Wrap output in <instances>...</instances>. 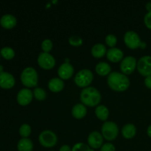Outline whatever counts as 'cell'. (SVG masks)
<instances>
[{
  "label": "cell",
  "instance_id": "29",
  "mask_svg": "<svg viewBox=\"0 0 151 151\" xmlns=\"http://www.w3.org/2000/svg\"><path fill=\"white\" fill-rule=\"evenodd\" d=\"M52 41L50 39H48V38L44 39V41H42V43H41V48H42L43 51H44V52H50L52 50Z\"/></svg>",
  "mask_w": 151,
  "mask_h": 151
},
{
  "label": "cell",
  "instance_id": "31",
  "mask_svg": "<svg viewBox=\"0 0 151 151\" xmlns=\"http://www.w3.org/2000/svg\"><path fill=\"white\" fill-rule=\"evenodd\" d=\"M100 151H116L115 146L111 143H106L100 147Z\"/></svg>",
  "mask_w": 151,
  "mask_h": 151
},
{
  "label": "cell",
  "instance_id": "10",
  "mask_svg": "<svg viewBox=\"0 0 151 151\" xmlns=\"http://www.w3.org/2000/svg\"><path fill=\"white\" fill-rule=\"evenodd\" d=\"M137 66V59L133 56H127L121 60L120 69L124 75H130Z\"/></svg>",
  "mask_w": 151,
  "mask_h": 151
},
{
  "label": "cell",
  "instance_id": "12",
  "mask_svg": "<svg viewBox=\"0 0 151 151\" xmlns=\"http://www.w3.org/2000/svg\"><path fill=\"white\" fill-rule=\"evenodd\" d=\"M103 142V137L98 131H93L88 137V146L91 149H98L102 147Z\"/></svg>",
  "mask_w": 151,
  "mask_h": 151
},
{
  "label": "cell",
  "instance_id": "6",
  "mask_svg": "<svg viewBox=\"0 0 151 151\" xmlns=\"http://www.w3.org/2000/svg\"><path fill=\"white\" fill-rule=\"evenodd\" d=\"M38 141L43 147H52L57 144L58 137L56 134L50 130H45L39 134Z\"/></svg>",
  "mask_w": 151,
  "mask_h": 151
},
{
  "label": "cell",
  "instance_id": "19",
  "mask_svg": "<svg viewBox=\"0 0 151 151\" xmlns=\"http://www.w3.org/2000/svg\"><path fill=\"white\" fill-rule=\"evenodd\" d=\"M17 149L19 151H32L33 143L29 139L22 138L18 142Z\"/></svg>",
  "mask_w": 151,
  "mask_h": 151
},
{
  "label": "cell",
  "instance_id": "28",
  "mask_svg": "<svg viewBox=\"0 0 151 151\" xmlns=\"http://www.w3.org/2000/svg\"><path fill=\"white\" fill-rule=\"evenodd\" d=\"M105 41H106V44L109 47L113 48L116 45V43H117V38L114 34H109V35H106V38H105Z\"/></svg>",
  "mask_w": 151,
  "mask_h": 151
},
{
  "label": "cell",
  "instance_id": "2",
  "mask_svg": "<svg viewBox=\"0 0 151 151\" xmlns=\"http://www.w3.org/2000/svg\"><path fill=\"white\" fill-rule=\"evenodd\" d=\"M80 97L83 104L89 107L97 106L101 101L100 92L97 88L91 86L83 88Z\"/></svg>",
  "mask_w": 151,
  "mask_h": 151
},
{
  "label": "cell",
  "instance_id": "23",
  "mask_svg": "<svg viewBox=\"0 0 151 151\" xmlns=\"http://www.w3.org/2000/svg\"><path fill=\"white\" fill-rule=\"evenodd\" d=\"M95 114L97 117L100 120L106 121L109 116V111L106 106L100 105L96 107Z\"/></svg>",
  "mask_w": 151,
  "mask_h": 151
},
{
  "label": "cell",
  "instance_id": "38",
  "mask_svg": "<svg viewBox=\"0 0 151 151\" xmlns=\"http://www.w3.org/2000/svg\"><path fill=\"white\" fill-rule=\"evenodd\" d=\"M0 55H1V54H0Z\"/></svg>",
  "mask_w": 151,
  "mask_h": 151
},
{
  "label": "cell",
  "instance_id": "5",
  "mask_svg": "<svg viewBox=\"0 0 151 151\" xmlns=\"http://www.w3.org/2000/svg\"><path fill=\"white\" fill-rule=\"evenodd\" d=\"M102 135L109 141L115 139L118 136L119 128L114 122L106 121L102 125Z\"/></svg>",
  "mask_w": 151,
  "mask_h": 151
},
{
  "label": "cell",
  "instance_id": "9",
  "mask_svg": "<svg viewBox=\"0 0 151 151\" xmlns=\"http://www.w3.org/2000/svg\"><path fill=\"white\" fill-rule=\"evenodd\" d=\"M38 63L44 69H51L55 65V59L49 52H41L38 55Z\"/></svg>",
  "mask_w": 151,
  "mask_h": 151
},
{
  "label": "cell",
  "instance_id": "17",
  "mask_svg": "<svg viewBox=\"0 0 151 151\" xmlns=\"http://www.w3.org/2000/svg\"><path fill=\"white\" fill-rule=\"evenodd\" d=\"M86 107L83 103H78V104L75 105L72 109V116L78 119H83L86 115Z\"/></svg>",
  "mask_w": 151,
  "mask_h": 151
},
{
  "label": "cell",
  "instance_id": "8",
  "mask_svg": "<svg viewBox=\"0 0 151 151\" xmlns=\"http://www.w3.org/2000/svg\"><path fill=\"white\" fill-rule=\"evenodd\" d=\"M137 69L139 74L145 77L151 75V56L145 55L137 62Z\"/></svg>",
  "mask_w": 151,
  "mask_h": 151
},
{
  "label": "cell",
  "instance_id": "35",
  "mask_svg": "<svg viewBox=\"0 0 151 151\" xmlns=\"http://www.w3.org/2000/svg\"><path fill=\"white\" fill-rule=\"evenodd\" d=\"M146 9H147L148 12H151V1H148L146 4Z\"/></svg>",
  "mask_w": 151,
  "mask_h": 151
},
{
  "label": "cell",
  "instance_id": "25",
  "mask_svg": "<svg viewBox=\"0 0 151 151\" xmlns=\"http://www.w3.org/2000/svg\"><path fill=\"white\" fill-rule=\"evenodd\" d=\"M33 96L39 101H43L47 97V92L43 88L36 87L35 88H34Z\"/></svg>",
  "mask_w": 151,
  "mask_h": 151
},
{
  "label": "cell",
  "instance_id": "30",
  "mask_svg": "<svg viewBox=\"0 0 151 151\" xmlns=\"http://www.w3.org/2000/svg\"><path fill=\"white\" fill-rule=\"evenodd\" d=\"M69 43L75 47H79L83 44V39L78 35H72L69 37Z\"/></svg>",
  "mask_w": 151,
  "mask_h": 151
},
{
  "label": "cell",
  "instance_id": "21",
  "mask_svg": "<svg viewBox=\"0 0 151 151\" xmlns=\"http://www.w3.org/2000/svg\"><path fill=\"white\" fill-rule=\"evenodd\" d=\"M91 55L94 58H100L103 57L107 52L106 47L104 44H96L91 48Z\"/></svg>",
  "mask_w": 151,
  "mask_h": 151
},
{
  "label": "cell",
  "instance_id": "36",
  "mask_svg": "<svg viewBox=\"0 0 151 151\" xmlns=\"http://www.w3.org/2000/svg\"><path fill=\"white\" fill-rule=\"evenodd\" d=\"M147 135H148V137H150V138H151V125H149L148 128H147Z\"/></svg>",
  "mask_w": 151,
  "mask_h": 151
},
{
  "label": "cell",
  "instance_id": "37",
  "mask_svg": "<svg viewBox=\"0 0 151 151\" xmlns=\"http://www.w3.org/2000/svg\"><path fill=\"white\" fill-rule=\"evenodd\" d=\"M3 72V66H0V72Z\"/></svg>",
  "mask_w": 151,
  "mask_h": 151
},
{
  "label": "cell",
  "instance_id": "33",
  "mask_svg": "<svg viewBox=\"0 0 151 151\" xmlns=\"http://www.w3.org/2000/svg\"><path fill=\"white\" fill-rule=\"evenodd\" d=\"M145 85L147 88L151 89V75L146 77L145 79Z\"/></svg>",
  "mask_w": 151,
  "mask_h": 151
},
{
  "label": "cell",
  "instance_id": "18",
  "mask_svg": "<svg viewBox=\"0 0 151 151\" xmlns=\"http://www.w3.org/2000/svg\"><path fill=\"white\" fill-rule=\"evenodd\" d=\"M48 87L50 91L53 92H58L63 90L64 87V83L63 80L59 78H54L50 80L48 83Z\"/></svg>",
  "mask_w": 151,
  "mask_h": 151
},
{
  "label": "cell",
  "instance_id": "27",
  "mask_svg": "<svg viewBox=\"0 0 151 151\" xmlns=\"http://www.w3.org/2000/svg\"><path fill=\"white\" fill-rule=\"evenodd\" d=\"M72 151H94V149H91L85 143L78 142L72 147Z\"/></svg>",
  "mask_w": 151,
  "mask_h": 151
},
{
  "label": "cell",
  "instance_id": "3",
  "mask_svg": "<svg viewBox=\"0 0 151 151\" xmlns=\"http://www.w3.org/2000/svg\"><path fill=\"white\" fill-rule=\"evenodd\" d=\"M38 73L33 67H27L21 74V81L23 85L28 88L36 86L38 84Z\"/></svg>",
  "mask_w": 151,
  "mask_h": 151
},
{
  "label": "cell",
  "instance_id": "11",
  "mask_svg": "<svg viewBox=\"0 0 151 151\" xmlns=\"http://www.w3.org/2000/svg\"><path fill=\"white\" fill-rule=\"evenodd\" d=\"M33 97V92L29 88H22L18 92L17 102L21 106H27L32 101Z\"/></svg>",
  "mask_w": 151,
  "mask_h": 151
},
{
  "label": "cell",
  "instance_id": "22",
  "mask_svg": "<svg viewBox=\"0 0 151 151\" xmlns=\"http://www.w3.org/2000/svg\"><path fill=\"white\" fill-rule=\"evenodd\" d=\"M95 70L98 75H101V76H106V75L111 73V67L108 63L102 61L96 65Z\"/></svg>",
  "mask_w": 151,
  "mask_h": 151
},
{
  "label": "cell",
  "instance_id": "24",
  "mask_svg": "<svg viewBox=\"0 0 151 151\" xmlns=\"http://www.w3.org/2000/svg\"><path fill=\"white\" fill-rule=\"evenodd\" d=\"M0 54L6 60H10L15 56V51L10 47H4L0 51Z\"/></svg>",
  "mask_w": 151,
  "mask_h": 151
},
{
  "label": "cell",
  "instance_id": "26",
  "mask_svg": "<svg viewBox=\"0 0 151 151\" xmlns=\"http://www.w3.org/2000/svg\"><path fill=\"white\" fill-rule=\"evenodd\" d=\"M19 134L22 138H27L31 134V127L28 124H23L19 128Z\"/></svg>",
  "mask_w": 151,
  "mask_h": 151
},
{
  "label": "cell",
  "instance_id": "34",
  "mask_svg": "<svg viewBox=\"0 0 151 151\" xmlns=\"http://www.w3.org/2000/svg\"><path fill=\"white\" fill-rule=\"evenodd\" d=\"M59 151H72V148L68 145H62L60 147Z\"/></svg>",
  "mask_w": 151,
  "mask_h": 151
},
{
  "label": "cell",
  "instance_id": "20",
  "mask_svg": "<svg viewBox=\"0 0 151 151\" xmlns=\"http://www.w3.org/2000/svg\"><path fill=\"white\" fill-rule=\"evenodd\" d=\"M137 134V128L132 123H128L122 128V134L125 138L131 139Z\"/></svg>",
  "mask_w": 151,
  "mask_h": 151
},
{
  "label": "cell",
  "instance_id": "16",
  "mask_svg": "<svg viewBox=\"0 0 151 151\" xmlns=\"http://www.w3.org/2000/svg\"><path fill=\"white\" fill-rule=\"evenodd\" d=\"M17 24V19L13 15L5 14L0 19V24L6 29H11Z\"/></svg>",
  "mask_w": 151,
  "mask_h": 151
},
{
  "label": "cell",
  "instance_id": "1",
  "mask_svg": "<svg viewBox=\"0 0 151 151\" xmlns=\"http://www.w3.org/2000/svg\"><path fill=\"white\" fill-rule=\"evenodd\" d=\"M108 84L111 89L116 91H125L130 86V80L123 73L112 72L109 75Z\"/></svg>",
  "mask_w": 151,
  "mask_h": 151
},
{
  "label": "cell",
  "instance_id": "4",
  "mask_svg": "<svg viewBox=\"0 0 151 151\" xmlns=\"http://www.w3.org/2000/svg\"><path fill=\"white\" fill-rule=\"evenodd\" d=\"M94 75L90 69H83L80 70L75 77V83L80 87L86 88L92 82Z\"/></svg>",
  "mask_w": 151,
  "mask_h": 151
},
{
  "label": "cell",
  "instance_id": "7",
  "mask_svg": "<svg viewBox=\"0 0 151 151\" xmlns=\"http://www.w3.org/2000/svg\"><path fill=\"white\" fill-rule=\"evenodd\" d=\"M124 41L127 47L130 49H137L142 46V40L139 35L133 30L127 31L124 35Z\"/></svg>",
  "mask_w": 151,
  "mask_h": 151
},
{
  "label": "cell",
  "instance_id": "13",
  "mask_svg": "<svg viewBox=\"0 0 151 151\" xmlns=\"http://www.w3.org/2000/svg\"><path fill=\"white\" fill-rule=\"evenodd\" d=\"M15 85V78L13 75L7 72H0V87L9 89Z\"/></svg>",
  "mask_w": 151,
  "mask_h": 151
},
{
  "label": "cell",
  "instance_id": "15",
  "mask_svg": "<svg viewBox=\"0 0 151 151\" xmlns=\"http://www.w3.org/2000/svg\"><path fill=\"white\" fill-rule=\"evenodd\" d=\"M106 56L110 61L116 63V62L120 61L123 59L124 52L120 49L113 47V48H110L108 50L107 52H106Z\"/></svg>",
  "mask_w": 151,
  "mask_h": 151
},
{
  "label": "cell",
  "instance_id": "14",
  "mask_svg": "<svg viewBox=\"0 0 151 151\" xmlns=\"http://www.w3.org/2000/svg\"><path fill=\"white\" fill-rule=\"evenodd\" d=\"M74 73V67L70 63H63L59 66L58 74L62 80H67L72 76Z\"/></svg>",
  "mask_w": 151,
  "mask_h": 151
},
{
  "label": "cell",
  "instance_id": "32",
  "mask_svg": "<svg viewBox=\"0 0 151 151\" xmlns=\"http://www.w3.org/2000/svg\"><path fill=\"white\" fill-rule=\"evenodd\" d=\"M144 22L145 26L151 29V12H147L144 17Z\"/></svg>",
  "mask_w": 151,
  "mask_h": 151
}]
</instances>
